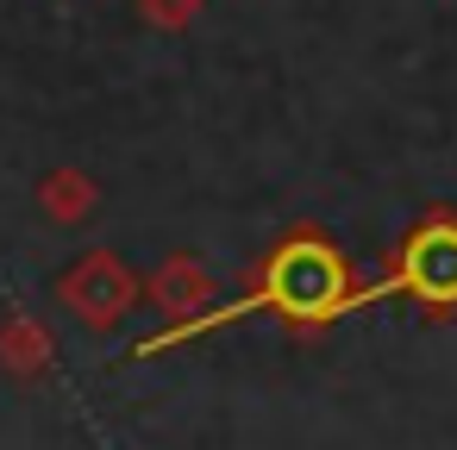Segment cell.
Instances as JSON below:
<instances>
[{
    "instance_id": "cell-4",
    "label": "cell",
    "mask_w": 457,
    "mask_h": 450,
    "mask_svg": "<svg viewBox=\"0 0 457 450\" xmlns=\"http://www.w3.org/2000/svg\"><path fill=\"white\" fill-rule=\"evenodd\" d=\"M145 307H157L170 325L163 331H182V325H195L201 313H213L220 307V288H213V275H207V263L201 257H163L151 275H145Z\"/></svg>"
},
{
    "instance_id": "cell-2",
    "label": "cell",
    "mask_w": 457,
    "mask_h": 450,
    "mask_svg": "<svg viewBox=\"0 0 457 450\" xmlns=\"http://www.w3.org/2000/svg\"><path fill=\"white\" fill-rule=\"evenodd\" d=\"M388 294L420 300V307H432V313H451V307H457V213H432V219L401 244L388 282L357 288V307H363V300H388Z\"/></svg>"
},
{
    "instance_id": "cell-5",
    "label": "cell",
    "mask_w": 457,
    "mask_h": 450,
    "mask_svg": "<svg viewBox=\"0 0 457 450\" xmlns=\"http://www.w3.org/2000/svg\"><path fill=\"white\" fill-rule=\"evenodd\" d=\"M51 356H57V338H51L45 319H32V313H7V319H0V369H7V375L32 381V375L51 369Z\"/></svg>"
},
{
    "instance_id": "cell-6",
    "label": "cell",
    "mask_w": 457,
    "mask_h": 450,
    "mask_svg": "<svg viewBox=\"0 0 457 450\" xmlns=\"http://www.w3.org/2000/svg\"><path fill=\"white\" fill-rule=\"evenodd\" d=\"M95 207H101V182H95L88 169H51V176L38 182V213H45L51 225H82Z\"/></svg>"
},
{
    "instance_id": "cell-3",
    "label": "cell",
    "mask_w": 457,
    "mask_h": 450,
    "mask_svg": "<svg viewBox=\"0 0 457 450\" xmlns=\"http://www.w3.org/2000/svg\"><path fill=\"white\" fill-rule=\"evenodd\" d=\"M57 300L70 319H82L88 331H113L132 307H145V282L113 257V250H82L63 275H57Z\"/></svg>"
},
{
    "instance_id": "cell-7",
    "label": "cell",
    "mask_w": 457,
    "mask_h": 450,
    "mask_svg": "<svg viewBox=\"0 0 457 450\" xmlns=\"http://www.w3.org/2000/svg\"><path fill=\"white\" fill-rule=\"evenodd\" d=\"M138 13H145L151 26H163V32H182V26L201 13V0H138Z\"/></svg>"
},
{
    "instance_id": "cell-1",
    "label": "cell",
    "mask_w": 457,
    "mask_h": 450,
    "mask_svg": "<svg viewBox=\"0 0 457 450\" xmlns=\"http://www.w3.org/2000/svg\"><path fill=\"white\" fill-rule=\"evenodd\" d=\"M351 307H357V282H351V263L338 257V244L320 238V232H295V238H282V244L270 250V263H263V275H257V288H251L245 300L213 307V313H201V319L182 325V331H151V338L132 344V356L176 350V344H188V338H201V331H213V325H232V319H245V313H282L288 325L313 331V325H332V319L351 313Z\"/></svg>"
}]
</instances>
